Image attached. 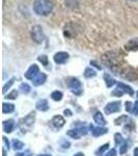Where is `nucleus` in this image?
Wrapping results in <instances>:
<instances>
[{"instance_id": "21", "label": "nucleus", "mask_w": 138, "mask_h": 156, "mask_svg": "<svg viewBox=\"0 0 138 156\" xmlns=\"http://www.w3.org/2000/svg\"><path fill=\"white\" fill-rule=\"evenodd\" d=\"M12 148H14L15 150H21L24 148V143H22L21 140H12Z\"/></svg>"}, {"instance_id": "42", "label": "nucleus", "mask_w": 138, "mask_h": 156, "mask_svg": "<svg viewBox=\"0 0 138 156\" xmlns=\"http://www.w3.org/2000/svg\"><path fill=\"white\" fill-rule=\"evenodd\" d=\"M16 156H25V153H24V154H23V153H18Z\"/></svg>"}, {"instance_id": "43", "label": "nucleus", "mask_w": 138, "mask_h": 156, "mask_svg": "<svg viewBox=\"0 0 138 156\" xmlns=\"http://www.w3.org/2000/svg\"><path fill=\"white\" fill-rule=\"evenodd\" d=\"M3 156H6V153H5V150L3 149Z\"/></svg>"}, {"instance_id": "12", "label": "nucleus", "mask_w": 138, "mask_h": 156, "mask_svg": "<svg viewBox=\"0 0 138 156\" xmlns=\"http://www.w3.org/2000/svg\"><path fill=\"white\" fill-rule=\"evenodd\" d=\"M125 49L128 50V51H136V50H138V39H132L128 43H126Z\"/></svg>"}, {"instance_id": "29", "label": "nucleus", "mask_w": 138, "mask_h": 156, "mask_svg": "<svg viewBox=\"0 0 138 156\" xmlns=\"http://www.w3.org/2000/svg\"><path fill=\"white\" fill-rule=\"evenodd\" d=\"M18 97V92H17L16 90H14L12 93H9V95L5 97L6 99H11V100H14V99H16V98Z\"/></svg>"}, {"instance_id": "15", "label": "nucleus", "mask_w": 138, "mask_h": 156, "mask_svg": "<svg viewBox=\"0 0 138 156\" xmlns=\"http://www.w3.org/2000/svg\"><path fill=\"white\" fill-rule=\"evenodd\" d=\"M36 109L41 112H46L49 109V104L46 99H41L36 102Z\"/></svg>"}, {"instance_id": "22", "label": "nucleus", "mask_w": 138, "mask_h": 156, "mask_svg": "<svg viewBox=\"0 0 138 156\" xmlns=\"http://www.w3.org/2000/svg\"><path fill=\"white\" fill-rule=\"evenodd\" d=\"M97 75L96 71H95L94 69H91V68H86L84 71V76L86 78H91V77H95Z\"/></svg>"}, {"instance_id": "9", "label": "nucleus", "mask_w": 138, "mask_h": 156, "mask_svg": "<svg viewBox=\"0 0 138 156\" xmlns=\"http://www.w3.org/2000/svg\"><path fill=\"white\" fill-rule=\"evenodd\" d=\"M69 59V54L67 52H57L54 55V62L58 65H62L64 62H67V60Z\"/></svg>"}, {"instance_id": "33", "label": "nucleus", "mask_w": 138, "mask_h": 156, "mask_svg": "<svg viewBox=\"0 0 138 156\" xmlns=\"http://www.w3.org/2000/svg\"><path fill=\"white\" fill-rule=\"evenodd\" d=\"M133 103L132 102H130V101H127L126 102V109H127V112H131L132 114V110H133Z\"/></svg>"}, {"instance_id": "40", "label": "nucleus", "mask_w": 138, "mask_h": 156, "mask_svg": "<svg viewBox=\"0 0 138 156\" xmlns=\"http://www.w3.org/2000/svg\"><path fill=\"white\" fill-rule=\"evenodd\" d=\"M134 156H138V148L134 149Z\"/></svg>"}, {"instance_id": "37", "label": "nucleus", "mask_w": 138, "mask_h": 156, "mask_svg": "<svg viewBox=\"0 0 138 156\" xmlns=\"http://www.w3.org/2000/svg\"><path fill=\"white\" fill-rule=\"evenodd\" d=\"M64 115H67V117H71V115H72V112L70 109H66V110H64Z\"/></svg>"}, {"instance_id": "7", "label": "nucleus", "mask_w": 138, "mask_h": 156, "mask_svg": "<svg viewBox=\"0 0 138 156\" xmlns=\"http://www.w3.org/2000/svg\"><path fill=\"white\" fill-rule=\"evenodd\" d=\"M40 73V68L37 65H31V66L29 67V69L27 70L26 73H25V78H27V79H33L34 77L36 76L37 74Z\"/></svg>"}, {"instance_id": "19", "label": "nucleus", "mask_w": 138, "mask_h": 156, "mask_svg": "<svg viewBox=\"0 0 138 156\" xmlns=\"http://www.w3.org/2000/svg\"><path fill=\"white\" fill-rule=\"evenodd\" d=\"M104 79H105V82H106V85L108 87H111L112 85H114L115 83H116V81L112 78L110 75H108V74H105L104 75Z\"/></svg>"}, {"instance_id": "14", "label": "nucleus", "mask_w": 138, "mask_h": 156, "mask_svg": "<svg viewBox=\"0 0 138 156\" xmlns=\"http://www.w3.org/2000/svg\"><path fill=\"white\" fill-rule=\"evenodd\" d=\"M2 128H3V131L6 133H11L15 128V122L14 120H7L4 121L3 125H2Z\"/></svg>"}, {"instance_id": "36", "label": "nucleus", "mask_w": 138, "mask_h": 156, "mask_svg": "<svg viewBox=\"0 0 138 156\" xmlns=\"http://www.w3.org/2000/svg\"><path fill=\"white\" fill-rule=\"evenodd\" d=\"M61 147L62 148H67H67L70 147V143L69 142H64V143H62V145H61Z\"/></svg>"}, {"instance_id": "41", "label": "nucleus", "mask_w": 138, "mask_h": 156, "mask_svg": "<svg viewBox=\"0 0 138 156\" xmlns=\"http://www.w3.org/2000/svg\"><path fill=\"white\" fill-rule=\"evenodd\" d=\"M74 156H84L83 153H77V154H75Z\"/></svg>"}, {"instance_id": "27", "label": "nucleus", "mask_w": 138, "mask_h": 156, "mask_svg": "<svg viewBox=\"0 0 138 156\" xmlns=\"http://www.w3.org/2000/svg\"><path fill=\"white\" fill-rule=\"evenodd\" d=\"M14 81H15V78H12V79L9 80V81L7 82V83L4 84V87H3V90H2V92H3V94H5V93H6V90H9V87H12V83H14Z\"/></svg>"}, {"instance_id": "25", "label": "nucleus", "mask_w": 138, "mask_h": 156, "mask_svg": "<svg viewBox=\"0 0 138 156\" xmlns=\"http://www.w3.org/2000/svg\"><path fill=\"white\" fill-rule=\"evenodd\" d=\"M20 90H21V92L23 94H28L30 92V87L27 83H22L20 85Z\"/></svg>"}, {"instance_id": "10", "label": "nucleus", "mask_w": 138, "mask_h": 156, "mask_svg": "<svg viewBox=\"0 0 138 156\" xmlns=\"http://www.w3.org/2000/svg\"><path fill=\"white\" fill-rule=\"evenodd\" d=\"M89 129L91 130V133H92L94 136H101V135L108 132V129H107V128L95 127L94 125H89Z\"/></svg>"}, {"instance_id": "34", "label": "nucleus", "mask_w": 138, "mask_h": 156, "mask_svg": "<svg viewBox=\"0 0 138 156\" xmlns=\"http://www.w3.org/2000/svg\"><path fill=\"white\" fill-rule=\"evenodd\" d=\"M132 114H133V115H138V100L134 103V105H133Z\"/></svg>"}, {"instance_id": "3", "label": "nucleus", "mask_w": 138, "mask_h": 156, "mask_svg": "<svg viewBox=\"0 0 138 156\" xmlns=\"http://www.w3.org/2000/svg\"><path fill=\"white\" fill-rule=\"evenodd\" d=\"M34 120H36V112H32L29 115H27L26 117H24L23 119L20 120L19 122V127L21 128V130L23 132H26L28 130L31 129V127L33 126Z\"/></svg>"}, {"instance_id": "20", "label": "nucleus", "mask_w": 138, "mask_h": 156, "mask_svg": "<svg viewBox=\"0 0 138 156\" xmlns=\"http://www.w3.org/2000/svg\"><path fill=\"white\" fill-rule=\"evenodd\" d=\"M67 134L69 135V136H71L72 138H75V140H78L80 136H82L81 133L79 132V130L77 129V128L75 130H69V131L67 132Z\"/></svg>"}, {"instance_id": "1", "label": "nucleus", "mask_w": 138, "mask_h": 156, "mask_svg": "<svg viewBox=\"0 0 138 156\" xmlns=\"http://www.w3.org/2000/svg\"><path fill=\"white\" fill-rule=\"evenodd\" d=\"M53 9V3L50 0H36L33 3V11L40 16H47Z\"/></svg>"}, {"instance_id": "8", "label": "nucleus", "mask_w": 138, "mask_h": 156, "mask_svg": "<svg viewBox=\"0 0 138 156\" xmlns=\"http://www.w3.org/2000/svg\"><path fill=\"white\" fill-rule=\"evenodd\" d=\"M64 123H66V121L61 115H55L51 120V126L55 128V129H60L64 125Z\"/></svg>"}, {"instance_id": "31", "label": "nucleus", "mask_w": 138, "mask_h": 156, "mask_svg": "<svg viewBox=\"0 0 138 156\" xmlns=\"http://www.w3.org/2000/svg\"><path fill=\"white\" fill-rule=\"evenodd\" d=\"M114 138H115V144H116V145L120 144V143L124 140V138H122V134H120V133H115Z\"/></svg>"}, {"instance_id": "38", "label": "nucleus", "mask_w": 138, "mask_h": 156, "mask_svg": "<svg viewBox=\"0 0 138 156\" xmlns=\"http://www.w3.org/2000/svg\"><path fill=\"white\" fill-rule=\"evenodd\" d=\"M90 65H92V66H95V67H96V68H97V69L101 70V67H100V66H98V65H97V62H90Z\"/></svg>"}, {"instance_id": "11", "label": "nucleus", "mask_w": 138, "mask_h": 156, "mask_svg": "<svg viewBox=\"0 0 138 156\" xmlns=\"http://www.w3.org/2000/svg\"><path fill=\"white\" fill-rule=\"evenodd\" d=\"M46 79H47L46 74L40 72L39 74H37L36 76L32 79V83H33V85H36V87H39V85L44 84L45 81H46Z\"/></svg>"}, {"instance_id": "5", "label": "nucleus", "mask_w": 138, "mask_h": 156, "mask_svg": "<svg viewBox=\"0 0 138 156\" xmlns=\"http://www.w3.org/2000/svg\"><path fill=\"white\" fill-rule=\"evenodd\" d=\"M31 37L34 42L37 43V44H41L43 43L45 39L44 36V31H43V28L40 25H34L31 29Z\"/></svg>"}, {"instance_id": "24", "label": "nucleus", "mask_w": 138, "mask_h": 156, "mask_svg": "<svg viewBox=\"0 0 138 156\" xmlns=\"http://www.w3.org/2000/svg\"><path fill=\"white\" fill-rule=\"evenodd\" d=\"M109 148V144H105V145H103L101 148H99L97 151H96V155L98 156H102L103 154H104V152L106 151L107 149Z\"/></svg>"}, {"instance_id": "35", "label": "nucleus", "mask_w": 138, "mask_h": 156, "mask_svg": "<svg viewBox=\"0 0 138 156\" xmlns=\"http://www.w3.org/2000/svg\"><path fill=\"white\" fill-rule=\"evenodd\" d=\"M105 156H116V150H115V149H111Z\"/></svg>"}, {"instance_id": "30", "label": "nucleus", "mask_w": 138, "mask_h": 156, "mask_svg": "<svg viewBox=\"0 0 138 156\" xmlns=\"http://www.w3.org/2000/svg\"><path fill=\"white\" fill-rule=\"evenodd\" d=\"M124 94H125V93L122 92V90L119 89V87H116V89H115V90H113V92H112V95H113V96H117V97H122Z\"/></svg>"}, {"instance_id": "13", "label": "nucleus", "mask_w": 138, "mask_h": 156, "mask_svg": "<svg viewBox=\"0 0 138 156\" xmlns=\"http://www.w3.org/2000/svg\"><path fill=\"white\" fill-rule=\"evenodd\" d=\"M122 76L128 80H135L137 78V74L133 71L131 68H128V69L124 71V74H122Z\"/></svg>"}, {"instance_id": "32", "label": "nucleus", "mask_w": 138, "mask_h": 156, "mask_svg": "<svg viewBox=\"0 0 138 156\" xmlns=\"http://www.w3.org/2000/svg\"><path fill=\"white\" fill-rule=\"evenodd\" d=\"M128 148H129V145H128L127 142H125V144H122V148H120V154L124 155L125 153H126L127 151H128Z\"/></svg>"}, {"instance_id": "4", "label": "nucleus", "mask_w": 138, "mask_h": 156, "mask_svg": "<svg viewBox=\"0 0 138 156\" xmlns=\"http://www.w3.org/2000/svg\"><path fill=\"white\" fill-rule=\"evenodd\" d=\"M67 85L71 89L72 93L77 96H80L83 92V87H82L81 82L79 81V79L75 77H70L67 79Z\"/></svg>"}, {"instance_id": "23", "label": "nucleus", "mask_w": 138, "mask_h": 156, "mask_svg": "<svg viewBox=\"0 0 138 156\" xmlns=\"http://www.w3.org/2000/svg\"><path fill=\"white\" fill-rule=\"evenodd\" d=\"M51 98L54 100V101H60L62 98V93L59 92V90H54L51 94Z\"/></svg>"}, {"instance_id": "16", "label": "nucleus", "mask_w": 138, "mask_h": 156, "mask_svg": "<svg viewBox=\"0 0 138 156\" xmlns=\"http://www.w3.org/2000/svg\"><path fill=\"white\" fill-rule=\"evenodd\" d=\"M94 120H95V122H96L100 127L104 126V125L106 124L104 117H103V115L100 112H96V114L94 115Z\"/></svg>"}, {"instance_id": "39", "label": "nucleus", "mask_w": 138, "mask_h": 156, "mask_svg": "<svg viewBox=\"0 0 138 156\" xmlns=\"http://www.w3.org/2000/svg\"><path fill=\"white\" fill-rule=\"evenodd\" d=\"M3 142H4V144H5L7 146V148H9V140H7V138L6 137H4L3 136Z\"/></svg>"}, {"instance_id": "6", "label": "nucleus", "mask_w": 138, "mask_h": 156, "mask_svg": "<svg viewBox=\"0 0 138 156\" xmlns=\"http://www.w3.org/2000/svg\"><path fill=\"white\" fill-rule=\"evenodd\" d=\"M120 110V101H114V102H110L105 106V114L106 115H111L113 112H119Z\"/></svg>"}, {"instance_id": "44", "label": "nucleus", "mask_w": 138, "mask_h": 156, "mask_svg": "<svg viewBox=\"0 0 138 156\" xmlns=\"http://www.w3.org/2000/svg\"><path fill=\"white\" fill-rule=\"evenodd\" d=\"M39 156H51V155H39Z\"/></svg>"}, {"instance_id": "45", "label": "nucleus", "mask_w": 138, "mask_h": 156, "mask_svg": "<svg viewBox=\"0 0 138 156\" xmlns=\"http://www.w3.org/2000/svg\"><path fill=\"white\" fill-rule=\"evenodd\" d=\"M137 98H138V92H137Z\"/></svg>"}, {"instance_id": "26", "label": "nucleus", "mask_w": 138, "mask_h": 156, "mask_svg": "<svg viewBox=\"0 0 138 156\" xmlns=\"http://www.w3.org/2000/svg\"><path fill=\"white\" fill-rule=\"evenodd\" d=\"M37 59H39V62H41L45 67L48 66V56H47V55H41V56L37 57Z\"/></svg>"}, {"instance_id": "2", "label": "nucleus", "mask_w": 138, "mask_h": 156, "mask_svg": "<svg viewBox=\"0 0 138 156\" xmlns=\"http://www.w3.org/2000/svg\"><path fill=\"white\" fill-rule=\"evenodd\" d=\"M103 62L106 65L107 67L111 68L112 70H115V68L119 66L120 62V56L116 52H108L102 57Z\"/></svg>"}, {"instance_id": "46", "label": "nucleus", "mask_w": 138, "mask_h": 156, "mask_svg": "<svg viewBox=\"0 0 138 156\" xmlns=\"http://www.w3.org/2000/svg\"><path fill=\"white\" fill-rule=\"evenodd\" d=\"M131 1H134V0H131Z\"/></svg>"}, {"instance_id": "17", "label": "nucleus", "mask_w": 138, "mask_h": 156, "mask_svg": "<svg viewBox=\"0 0 138 156\" xmlns=\"http://www.w3.org/2000/svg\"><path fill=\"white\" fill-rule=\"evenodd\" d=\"M116 85H117V87H119V89L122 90V92L129 94L130 96H132V95L134 94V90H133L132 87H130L129 85H127V84H125V83H122V82H119V83H116Z\"/></svg>"}, {"instance_id": "28", "label": "nucleus", "mask_w": 138, "mask_h": 156, "mask_svg": "<svg viewBox=\"0 0 138 156\" xmlns=\"http://www.w3.org/2000/svg\"><path fill=\"white\" fill-rule=\"evenodd\" d=\"M128 119L127 115H120L119 118H117L116 120H115V125H120L122 123H125V121Z\"/></svg>"}, {"instance_id": "18", "label": "nucleus", "mask_w": 138, "mask_h": 156, "mask_svg": "<svg viewBox=\"0 0 138 156\" xmlns=\"http://www.w3.org/2000/svg\"><path fill=\"white\" fill-rule=\"evenodd\" d=\"M15 110V106L12 104H9V103H3L2 104V112L3 114H11Z\"/></svg>"}]
</instances>
